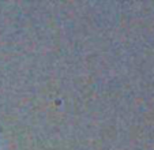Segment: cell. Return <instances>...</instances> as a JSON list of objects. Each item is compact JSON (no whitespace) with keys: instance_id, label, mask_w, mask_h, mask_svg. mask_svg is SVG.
<instances>
[]
</instances>
